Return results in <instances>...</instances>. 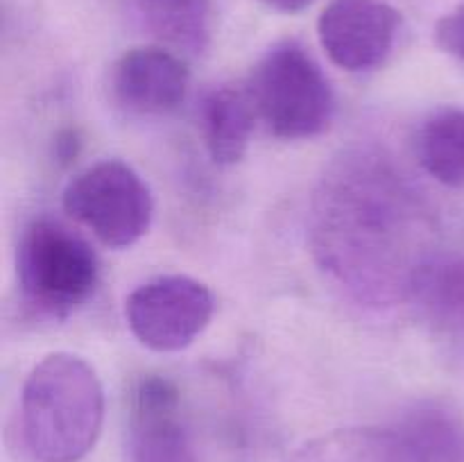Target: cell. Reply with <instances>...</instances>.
<instances>
[{
	"instance_id": "obj_15",
	"label": "cell",
	"mask_w": 464,
	"mask_h": 462,
	"mask_svg": "<svg viewBox=\"0 0 464 462\" xmlns=\"http://www.w3.org/2000/svg\"><path fill=\"white\" fill-rule=\"evenodd\" d=\"M433 39L442 53L464 63V5L451 9L435 23Z\"/></svg>"
},
{
	"instance_id": "obj_13",
	"label": "cell",
	"mask_w": 464,
	"mask_h": 462,
	"mask_svg": "<svg viewBox=\"0 0 464 462\" xmlns=\"http://www.w3.org/2000/svg\"><path fill=\"white\" fill-rule=\"evenodd\" d=\"M411 462H464V415L444 403H420L392 424Z\"/></svg>"
},
{
	"instance_id": "obj_1",
	"label": "cell",
	"mask_w": 464,
	"mask_h": 462,
	"mask_svg": "<svg viewBox=\"0 0 464 462\" xmlns=\"http://www.w3.org/2000/svg\"><path fill=\"white\" fill-rule=\"evenodd\" d=\"M308 236L315 261L338 288L365 306H392L430 249L420 193L385 154L347 149L322 177Z\"/></svg>"
},
{
	"instance_id": "obj_10",
	"label": "cell",
	"mask_w": 464,
	"mask_h": 462,
	"mask_svg": "<svg viewBox=\"0 0 464 462\" xmlns=\"http://www.w3.org/2000/svg\"><path fill=\"white\" fill-rule=\"evenodd\" d=\"M406 299L433 335L464 347V254H429L412 272Z\"/></svg>"
},
{
	"instance_id": "obj_8",
	"label": "cell",
	"mask_w": 464,
	"mask_h": 462,
	"mask_svg": "<svg viewBox=\"0 0 464 462\" xmlns=\"http://www.w3.org/2000/svg\"><path fill=\"white\" fill-rule=\"evenodd\" d=\"M190 71L181 54L168 48H131L113 63L111 93L125 111L166 116L184 104Z\"/></svg>"
},
{
	"instance_id": "obj_16",
	"label": "cell",
	"mask_w": 464,
	"mask_h": 462,
	"mask_svg": "<svg viewBox=\"0 0 464 462\" xmlns=\"http://www.w3.org/2000/svg\"><path fill=\"white\" fill-rule=\"evenodd\" d=\"M261 3L266 5V7L275 9V12L297 14V12H304L313 0H261Z\"/></svg>"
},
{
	"instance_id": "obj_17",
	"label": "cell",
	"mask_w": 464,
	"mask_h": 462,
	"mask_svg": "<svg viewBox=\"0 0 464 462\" xmlns=\"http://www.w3.org/2000/svg\"><path fill=\"white\" fill-rule=\"evenodd\" d=\"M75 145H77V136L72 134V131H66V134L59 136L57 139V154L62 159L75 157V152H77Z\"/></svg>"
},
{
	"instance_id": "obj_2",
	"label": "cell",
	"mask_w": 464,
	"mask_h": 462,
	"mask_svg": "<svg viewBox=\"0 0 464 462\" xmlns=\"http://www.w3.org/2000/svg\"><path fill=\"white\" fill-rule=\"evenodd\" d=\"M102 424L104 390L84 358L54 351L32 367L21 392V442L32 460H84Z\"/></svg>"
},
{
	"instance_id": "obj_11",
	"label": "cell",
	"mask_w": 464,
	"mask_h": 462,
	"mask_svg": "<svg viewBox=\"0 0 464 462\" xmlns=\"http://www.w3.org/2000/svg\"><path fill=\"white\" fill-rule=\"evenodd\" d=\"M199 130L208 154L220 166L245 159L258 116L247 86L220 84L207 89L198 104Z\"/></svg>"
},
{
	"instance_id": "obj_5",
	"label": "cell",
	"mask_w": 464,
	"mask_h": 462,
	"mask_svg": "<svg viewBox=\"0 0 464 462\" xmlns=\"http://www.w3.org/2000/svg\"><path fill=\"white\" fill-rule=\"evenodd\" d=\"M63 211L104 247L127 249L150 231L154 197L143 177L118 159L77 172L62 195Z\"/></svg>"
},
{
	"instance_id": "obj_9",
	"label": "cell",
	"mask_w": 464,
	"mask_h": 462,
	"mask_svg": "<svg viewBox=\"0 0 464 462\" xmlns=\"http://www.w3.org/2000/svg\"><path fill=\"white\" fill-rule=\"evenodd\" d=\"M179 390L163 376H143L131 394V462H195L177 417Z\"/></svg>"
},
{
	"instance_id": "obj_4",
	"label": "cell",
	"mask_w": 464,
	"mask_h": 462,
	"mask_svg": "<svg viewBox=\"0 0 464 462\" xmlns=\"http://www.w3.org/2000/svg\"><path fill=\"white\" fill-rule=\"evenodd\" d=\"M16 276L27 306L41 315L68 317L93 297L100 258L71 226L39 217L18 240Z\"/></svg>"
},
{
	"instance_id": "obj_14",
	"label": "cell",
	"mask_w": 464,
	"mask_h": 462,
	"mask_svg": "<svg viewBox=\"0 0 464 462\" xmlns=\"http://www.w3.org/2000/svg\"><path fill=\"white\" fill-rule=\"evenodd\" d=\"M420 163L435 181L464 188V109H435L417 136Z\"/></svg>"
},
{
	"instance_id": "obj_3",
	"label": "cell",
	"mask_w": 464,
	"mask_h": 462,
	"mask_svg": "<svg viewBox=\"0 0 464 462\" xmlns=\"http://www.w3.org/2000/svg\"><path fill=\"white\" fill-rule=\"evenodd\" d=\"M247 91L258 120L276 139H315L334 122V86L297 41L272 45L254 66Z\"/></svg>"
},
{
	"instance_id": "obj_7",
	"label": "cell",
	"mask_w": 464,
	"mask_h": 462,
	"mask_svg": "<svg viewBox=\"0 0 464 462\" xmlns=\"http://www.w3.org/2000/svg\"><path fill=\"white\" fill-rule=\"evenodd\" d=\"M401 14L385 0H331L317 21V36L335 66L349 72L379 68L397 43Z\"/></svg>"
},
{
	"instance_id": "obj_6",
	"label": "cell",
	"mask_w": 464,
	"mask_h": 462,
	"mask_svg": "<svg viewBox=\"0 0 464 462\" xmlns=\"http://www.w3.org/2000/svg\"><path fill=\"white\" fill-rule=\"evenodd\" d=\"M216 313V297L202 281L186 274L154 276L125 299L127 326L143 347L181 351L204 333Z\"/></svg>"
},
{
	"instance_id": "obj_12",
	"label": "cell",
	"mask_w": 464,
	"mask_h": 462,
	"mask_svg": "<svg viewBox=\"0 0 464 462\" xmlns=\"http://www.w3.org/2000/svg\"><path fill=\"white\" fill-rule=\"evenodd\" d=\"M134 7L145 30L172 53L199 57L211 48V0H134Z\"/></svg>"
}]
</instances>
